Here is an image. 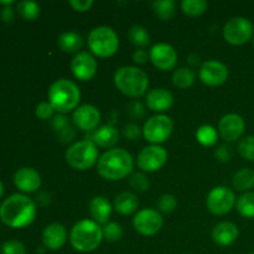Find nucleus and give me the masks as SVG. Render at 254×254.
Listing matches in <instances>:
<instances>
[{"label":"nucleus","instance_id":"nucleus-17","mask_svg":"<svg viewBox=\"0 0 254 254\" xmlns=\"http://www.w3.org/2000/svg\"><path fill=\"white\" fill-rule=\"evenodd\" d=\"M72 121L74 126L82 131H93L101 122V113L97 107L92 104H83L73 112Z\"/></svg>","mask_w":254,"mask_h":254},{"label":"nucleus","instance_id":"nucleus-44","mask_svg":"<svg viewBox=\"0 0 254 254\" xmlns=\"http://www.w3.org/2000/svg\"><path fill=\"white\" fill-rule=\"evenodd\" d=\"M129 113L134 117V118H141L144 116V108L141 106L140 102L135 101V102H131L129 104V108H128Z\"/></svg>","mask_w":254,"mask_h":254},{"label":"nucleus","instance_id":"nucleus-6","mask_svg":"<svg viewBox=\"0 0 254 254\" xmlns=\"http://www.w3.org/2000/svg\"><path fill=\"white\" fill-rule=\"evenodd\" d=\"M64 158L72 169L79 171L88 170L94 164L98 163V149L93 141L84 139L72 144L66 150Z\"/></svg>","mask_w":254,"mask_h":254},{"label":"nucleus","instance_id":"nucleus-23","mask_svg":"<svg viewBox=\"0 0 254 254\" xmlns=\"http://www.w3.org/2000/svg\"><path fill=\"white\" fill-rule=\"evenodd\" d=\"M89 140L101 148H113L118 143L119 133L113 126H103L93 131Z\"/></svg>","mask_w":254,"mask_h":254},{"label":"nucleus","instance_id":"nucleus-8","mask_svg":"<svg viewBox=\"0 0 254 254\" xmlns=\"http://www.w3.org/2000/svg\"><path fill=\"white\" fill-rule=\"evenodd\" d=\"M173 121L165 114H156L144 123L143 135L146 141L159 145L169 139L173 133Z\"/></svg>","mask_w":254,"mask_h":254},{"label":"nucleus","instance_id":"nucleus-41","mask_svg":"<svg viewBox=\"0 0 254 254\" xmlns=\"http://www.w3.org/2000/svg\"><path fill=\"white\" fill-rule=\"evenodd\" d=\"M215 155L218 160L222 161V163H226V161H230L232 159L233 150L228 144H222V145H220L216 149Z\"/></svg>","mask_w":254,"mask_h":254},{"label":"nucleus","instance_id":"nucleus-15","mask_svg":"<svg viewBox=\"0 0 254 254\" xmlns=\"http://www.w3.org/2000/svg\"><path fill=\"white\" fill-rule=\"evenodd\" d=\"M71 68L72 73L77 79L87 82L96 76L98 64L91 54L82 51L76 54V56L73 57L71 62Z\"/></svg>","mask_w":254,"mask_h":254},{"label":"nucleus","instance_id":"nucleus-47","mask_svg":"<svg viewBox=\"0 0 254 254\" xmlns=\"http://www.w3.org/2000/svg\"><path fill=\"white\" fill-rule=\"evenodd\" d=\"M2 193H4V186H2L1 181H0V198H1Z\"/></svg>","mask_w":254,"mask_h":254},{"label":"nucleus","instance_id":"nucleus-29","mask_svg":"<svg viewBox=\"0 0 254 254\" xmlns=\"http://www.w3.org/2000/svg\"><path fill=\"white\" fill-rule=\"evenodd\" d=\"M128 37L133 45L136 47H145L150 44V35L148 30L141 25H134L128 32Z\"/></svg>","mask_w":254,"mask_h":254},{"label":"nucleus","instance_id":"nucleus-9","mask_svg":"<svg viewBox=\"0 0 254 254\" xmlns=\"http://www.w3.org/2000/svg\"><path fill=\"white\" fill-rule=\"evenodd\" d=\"M254 26L243 16H236L228 20L223 27V37L231 45H245L253 37Z\"/></svg>","mask_w":254,"mask_h":254},{"label":"nucleus","instance_id":"nucleus-30","mask_svg":"<svg viewBox=\"0 0 254 254\" xmlns=\"http://www.w3.org/2000/svg\"><path fill=\"white\" fill-rule=\"evenodd\" d=\"M153 6L156 15L161 20L168 21V20L173 19L174 15H175L176 4L174 0H158V1L153 2Z\"/></svg>","mask_w":254,"mask_h":254},{"label":"nucleus","instance_id":"nucleus-12","mask_svg":"<svg viewBox=\"0 0 254 254\" xmlns=\"http://www.w3.org/2000/svg\"><path fill=\"white\" fill-rule=\"evenodd\" d=\"M163 217L160 212L153 208H143L134 216L133 226L138 233L143 236H154L163 227Z\"/></svg>","mask_w":254,"mask_h":254},{"label":"nucleus","instance_id":"nucleus-45","mask_svg":"<svg viewBox=\"0 0 254 254\" xmlns=\"http://www.w3.org/2000/svg\"><path fill=\"white\" fill-rule=\"evenodd\" d=\"M148 59H149V54L145 51V50L139 49V50H135V51H134L133 60H134V62H135V64H146Z\"/></svg>","mask_w":254,"mask_h":254},{"label":"nucleus","instance_id":"nucleus-20","mask_svg":"<svg viewBox=\"0 0 254 254\" xmlns=\"http://www.w3.org/2000/svg\"><path fill=\"white\" fill-rule=\"evenodd\" d=\"M174 104V96L165 88H154L146 94V106L150 111L163 113L169 111Z\"/></svg>","mask_w":254,"mask_h":254},{"label":"nucleus","instance_id":"nucleus-37","mask_svg":"<svg viewBox=\"0 0 254 254\" xmlns=\"http://www.w3.org/2000/svg\"><path fill=\"white\" fill-rule=\"evenodd\" d=\"M176 206H178V200L174 195L170 193H165L161 196L158 201V208L160 212L164 213H171L175 211Z\"/></svg>","mask_w":254,"mask_h":254},{"label":"nucleus","instance_id":"nucleus-46","mask_svg":"<svg viewBox=\"0 0 254 254\" xmlns=\"http://www.w3.org/2000/svg\"><path fill=\"white\" fill-rule=\"evenodd\" d=\"M0 17H1V20L4 22H11L12 20L15 19L14 10H12L10 6L4 7V9L1 10V12H0Z\"/></svg>","mask_w":254,"mask_h":254},{"label":"nucleus","instance_id":"nucleus-4","mask_svg":"<svg viewBox=\"0 0 254 254\" xmlns=\"http://www.w3.org/2000/svg\"><path fill=\"white\" fill-rule=\"evenodd\" d=\"M81 101V92L69 79H59L54 82L49 89V103L59 113H68L77 108Z\"/></svg>","mask_w":254,"mask_h":254},{"label":"nucleus","instance_id":"nucleus-1","mask_svg":"<svg viewBox=\"0 0 254 254\" xmlns=\"http://www.w3.org/2000/svg\"><path fill=\"white\" fill-rule=\"evenodd\" d=\"M36 217V205L31 198L21 193L9 196L0 206V220L11 228H24Z\"/></svg>","mask_w":254,"mask_h":254},{"label":"nucleus","instance_id":"nucleus-3","mask_svg":"<svg viewBox=\"0 0 254 254\" xmlns=\"http://www.w3.org/2000/svg\"><path fill=\"white\" fill-rule=\"evenodd\" d=\"M103 240V231L93 220H81L72 227L69 242L76 251L89 253L96 251Z\"/></svg>","mask_w":254,"mask_h":254},{"label":"nucleus","instance_id":"nucleus-5","mask_svg":"<svg viewBox=\"0 0 254 254\" xmlns=\"http://www.w3.org/2000/svg\"><path fill=\"white\" fill-rule=\"evenodd\" d=\"M114 84L126 96L138 98L148 91L149 77L138 67L123 66L114 73Z\"/></svg>","mask_w":254,"mask_h":254},{"label":"nucleus","instance_id":"nucleus-21","mask_svg":"<svg viewBox=\"0 0 254 254\" xmlns=\"http://www.w3.org/2000/svg\"><path fill=\"white\" fill-rule=\"evenodd\" d=\"M240 231L235 223L223 221L217 223L212 231V240L220 246H231L238 238Z\"/></svg>","mask_w":254,"mask_h":254},{"label":"nucleus","instance_id":"nucleus-40","mask_svg":"<svg viewBox=\"0 0 254 254\" xmlns=\"http://www.w3.org/2000/svg\"><path fill=\"white\" fill-rule=\"evenodd\" d=\"M54 111L55 109L52 108L49 102H41L36 107V117L39 119H42V121H47V119L54 116Z\"/></svg>","mask_w":254,"mask_h":254},{"label":"nucleus","instance_id":"nucleus-33","mask_svg":"<svg viewBox=\"0 0 254 254\" xmlns=\"http://www.w3.org/2000/svg\"><path fill=\"white\" fill-rule=\"evenodd\" d=\"M54 128L56 129L60 133L61 139H64V141H71L74 136L73 129L69 127L68 121H67L66 117H64L62 114H59L54 118Z\"/></svg>","mask_w":254,"mask_h":254},{"label":"nucleus","instance_id":"nucleus-31","mask_svg":"<svg viewBox=\"0 0 254 254\" xmlns=\"http://www.w3.org/2000/svg\"><path fill=\"white\" fill-rule=\"evenodd\" d=\"M17 12L22 19L27 20V21H32L36 20L40 16V6L37 2L29 1V0H24V1L17 2Z\"/></svg>","mask_w":254,"mask_h":254},{"label":"nucleus","instance_id":"nucleus-35","mask_svg":"<svg viewBox=\"0 0 254 254\" xmlns=\"http://www.w3.org/2000/svg\"><path fill=\"white\" fill-rule=\"evenodd\" d=\"M103 238L108 242H118L123 237V228L117 222H108L102 228Z\"/></svg>","mask_w":254,"mask_h":254},{"label":"nucleus","instance_id":"nucleus-11","mask_svg":"<svg viewBox=\"0 0 254 254\" xmlns=\"http://www.w3.org/2000/svg\"><path fill=\"white\" fill-rule=\"evenodd\" d=\"M168 161V151L161 145L145 146L138 154L136 164L145 173H155L160 170Z\"/></svg>","mask_w":254,"mask_h":254},{"label":"nucleus","instance_id":"nucleus-7","mask_svg":"<svg viewBox=\"0 0 254 254\" xmlns=\"http://www.w3.org/2000/svg\"><path fill=\"white\" fill-rule=\"evenodd\" d=\"M88 47L96 56L106 59L111 57L118 51L119 39L112 27H94L88 35Z\"/></svg>","mask_w":254,"mask_h":254},{"label":"nucleus","instance_id":"nucleus-49","mask_svg":"<svg viewBox=\"0 0 254 254\" xmlns=\"http://www.w3.org/2000/svg\"><path fill=\"white\" fill-rule=\"evenodd\" d=\"M253 42H254V40H253Z\"/></svg>","mask_w":254,"mask_h":254},{"label":"nucleus","instance_id":"nucleus-10","mask_svg":"<svg viewBox=\"0 0 254 254\" xmlns=\"http://www.w3.org/2000/svg\"><path fill=\"white\" fill-rule=\"evenodd\" d=\"M236 205V196L227 186H217L212 189L206 198L208 211L216 216L227 215Z\"/></svg>","mask_w":254,"mask_h":254},{"label":"nucleus","instance_id":"nucleus-22","mask_svg":"<svg viewBox=\"0 0 254 254\" xmlns=\"http://www.w3.org/2000/svg\"><path fill=\"white\" fill-rule=\"evenodd\" d=\"M89 213L98 225H107L112 213V205L104 196H94L89 202Z\"/></svg>","mask_w":254,"mask_h":254},{"label":"nucleus","instance_id":"nucleus-43","mask_svg":"<svg viewBox=\"0 0 254 254\" xmlns=\"http://www.w3.org/2000/svg\"><path fill=\"white\" fill-rule=\"evenodd\" d=\"M69 5L73 7L76 11L84 12L88 11L92 6H93V0H71Z\"/></svg>","mask_w":254,"mask_h":254},{"label":"nucleus","instance_id":"nucleus-14","mask_svg":"<svg viewBox=\"0 0 254 254\" xmlns=\"http://www.w3.org/2000/svg\"><path fill=\"white\" fill-rule=\"evenodd\" d=\"M149 59L156 68L161 69V71H170L176 66L178 54L171 45L160 42L151 47L150 52H149Z\"/></svg>","mask_w":254,"mask_h":254},{"label":"nucleus","instance_id":"nucleus-36","mask_svg":"<svg viewBox=\"0 0 254 254\" xmlns=\"http://www.w3.org/2000/svg\"><path fill=\"white\" fill-rule=\"evenodd\" d=\"M238 153L246 160L254 161V135L246 136L240 141Z\"/></svg>","mask_w":254,"mask_h":254},{"label":"nucleus","instance_id":"nucleus-2","mask_svg":"<svg viewBox=\"0 0 254 254\" xmlns=\"http://www.w3.org/2000/svg\"><path fill=\"white\" fill-rule=\"evenodd\" d=\"M134 161L130 154L121 148L106 151L97 163V170L103 179L118 181L127 178L133 171Z\"/></svg>","mask_w":254,"mask_h":254},{"label":"nucleus","instance_id":"nucleus-16","mask_svg":"<svg viewBox=\"0 0 254 254\" xmlns=\"http://www.w3.org/2000/svg\"><path fill=\"white\" fill-rule=\"evenodd\" d=\"M245 121L240 114L230 113L221 118L218 123V134L227 143L236 141L245 133Z\"/></svg>","mask_w":254,"mask_h":254},{"label":"nucleus","instance_id":"nucleus-18","mask_svg":"<svg viewBox=\"0 0 254 254\" xmlns=\"http://www.w3.org/2000/svg\"><path fill=\"white\" fill-rule=\"evenodd\" d=\"M67 230L61 223H51L42 233V243L50 251H59L66 245Z\"/></svg>","mask_w":254,"mask_h":254},{"label":"nucleus","instance_id":"nucleus-42","mask_svg":"<svg viewBox=\"0 0 254 254\" xmlns=\"http://www.w3.org/2000/svg\"><path fill=\"white\" fill-rule=\"evenodd\" d=\"M141 133H143V130H140L139 126H136V124L134 123L127 124L123 129L124 136H126L128 140H136V139H139Z\"/></svg>","mask_w":254,"mask_h":254},{"label":"nucleus","instance_id":"nucleus-32","mask_svg":"<svg viewBox=\"0 0 254 254\" xmlns=\"http://www.w3.org/2000/svg\"><path fill=\"white\" fill-rule=\"evenodd\" d=\"M196 138L201 145L212 146L217 143L218 133L212 126H202L197 129Z\"/></svg>","mask_w":254,"mask_h":254},{"label":"nucleus","instance_id":"nucleus-38","mask_svg":"<svg viewBox=\"0 0 254 254\" xmlns=\"http://www.w3.org/2000/svg\"><path fill=\"white\" fill-rule=\"evenodd\" d=\"M129 184H130L131 189L139 192H145L149 189V180L144 174L135 173L130 176L129 179Z\"/></svg>","mask_w":254,"mask_h":254},{"label":"nucleus","instance_id":"nucleus-25","mask_svg":"<svg viewBox=\"0 0 254 254\" xmlns=\"http://www.w3.org/2000/svg\"><path fill=\"white\" fill-rule=\"evenodd\" d=\"M57 45L62 51L67 54L78 52L83 46V37L76 31H66L59 37Z\"/></svg>","mask_w":254,"mask_h":254},{"label":"nucleus","instance_id":"nucleus-24","mask_svg":"<svg viewBox=\"0 0 254 254\" xmlns=\"http://www.w3.org/2000/svg\"><path fill=\"white\" fill-rule=\"evenodd\" d=\"M138 197H136L135 193L130 192V191H123V192L118 193L116 200H114V208L121 215H131V213L138 210Z\"/></svg>","mask_w":254,"mask_h":254},{"label":"nucleus","instance_id":"nucleus-28","mask_svg":"<svg viewBox=\"0 0 254 254\" xmlns=\"http://www.w3.org/2000/svg\"><path fill=\"white\" fill-rule=\"evenodd\" d=\"M237 211L246 218H254V192L248 191L241 195L236 201Z\"/></svg>","mask_w":254,"mask_h":254},{"label":"nucleus","instance_id":"nucleus-48","mask_svg":"<svg viewBox=\"0 0 254 254\" xmlns=\"http://www.w3.org/2000/svg\"><path fill=\"white\" fill-rule=\"evenodd\" d=\"M251 254H254V252H253V253H251Z\"/></svg>","mask_w":254,"mask_h":254},{"label":"nucleus","instance_id":"nucleus-39","mask_svg":"<svg viewBox=\"0 0 254 254\" xmlns=\"http://www.w3.org/2000/svg\"><path fill=\"white\" fill-rule=\"evenodd\" d=\"M1 253L2 254H26V248H25L24 243L16 240L6 241L4 245L1 246Z\"/></svg>","mask_w":254,"mask_h":254},{"label":"nucleus","instance_id":"nucleus-34","mask_svg":"<svg viewBox=\"0 0 254 254\" xmlns=\"http://www.w3.org/2000/svg\"><path fill=\"white\" fill-rule=\"evenodd\" d=\"M181 9L189 16H200L207 9V2L205 0H184Z\"/></svg>","mask_w":254,"mask_h":254},{"label":"nucleus","instance_id":"nucleus-27","mask_svg":"<svg viewBox=\"0 0 254 254\" xmlns=\"http://www.w3.org/2000/svg\"><path fill=\"white\" fill-rule=\"evenodd\" d=\"M196 74L189 67H181L178 68L173 74V82L178 88L180 89H188L195 83Z\"/></svg>","mask_w":254,"mask_h":254},{"label":"nucleus","instance_id":"nucleus-13","mask_svg":"<svg viewBox=\"0 0 254 254\" xmlns=\"http://www.w3.org/2000/svg\"><path fill=\"white\" fill-rule=\"evenodd\" d=\"M198 77L202 83L210 87H217L225 83L228 78V68L217 60H210L201 64Z\"/></svg>","mask_w":254,"mask_h":254},{"label":"nucleus","instance_id":"nucleus-26","mask_svg":"<svg viewBox=\"0 0 254 254\" xmlns=\"http://www.w3.org/2000/svg\"><path fill=\"white\" fill-rule=\"evenodd\" d=\"M233 186L237 191L248 192L254 188V171L252 169H241L233 176Z\"/></svg>","mask_w":254,"mask_h":254},{"label":"nucleus","instance_id":"nucleus-19","mask_svg":"<svg viewBox=\"0 0 254 254\" xmlns=\"http://www.w3.org/2000/svg\"><path fill=\"white\" fill-rule=\"evenodd\" d=\"M14 184L22 192H35L41 186V176L35 169L21 168L15 173Z\"/></svg>","mask_w":254,"mask_h":254}]
</instances>
